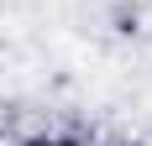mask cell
<instances>
[{"label": "cell", "mask_w": 152, "mask_h": 146, "mask_svg": "<svg viewBox=\"0 0 152 146\" xmlns=\"http://www.w3.org/2000/svg\"><path fill=\"white\" fill-rule=\"evenodd\" d=\"M21 146H84L79 136H63V131H37V136H26Z\"/></svg>", "instance_id": "1"}]
</instances>
